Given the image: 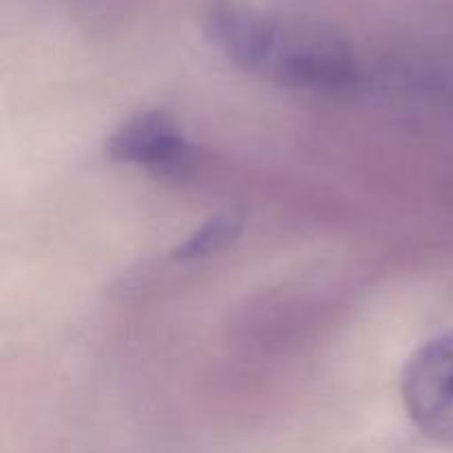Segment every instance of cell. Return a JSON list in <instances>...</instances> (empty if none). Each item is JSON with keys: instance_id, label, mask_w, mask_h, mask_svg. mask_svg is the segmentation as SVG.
<instances>
[{"instance_id": "6da1fadb", "label": "cell", "mask_w": 453, "mask_h": 453, "mask_svg": "<svg viewBox=\"0 0 453 453\" xmlns=\"http://www.w3.org/2000/svg\"><path fill=\"white\" fill-rule=\"evenodd\" d=\"M199 20L206 40L226 60L279 87L343 96L363 82L349 40L321 20L248 0H206Z\"/></svg>"}, {"instance_id": "7a4b0ae2", "label": "cell", "mask_w": 453, "mask_h": 453, "mask_svg": "<svg viewBox=\"0 0 453 453\" xmlns=\"http://www.w3.org/2000/svg\"><path fill=\"white\" fill-rule=\"evenodd\" d=\"M106 155L118 164L175 181L190 175L199 162L181 124L164 109L137 111L124 119L106 140Z\"/></svg>"}, {"instance_id": "3957f363", "label": "cell", "mask_w": 453, "mask_h": 453, "mask_svg": "<svg viewBox=\"0 0 453 453\" xmlns=\"http://www.w3.org/2000/svg\"><path fill=\"white\" fill-rule=\"evenodd\" d=\"M401 389L416 427L438 445L453 447V330L416 349Z\"/></svg>"}, {"instance_id": "277c9868", "label": "cell", "mask_w": 453, "mask_h": 453, "mask_svg": "<svg viewBox=\"0 0 453 453\" xmlns=\"http://www.w3.org/2000/svg\"><path fill=\"white\" fill-rule=\"evenodd\" d=\"M243 230V219L237 212H219L203 221L188 239L173 250L175 261H199L206 257L217 255L237 242Z\"/></svg>"}]
</instances>
